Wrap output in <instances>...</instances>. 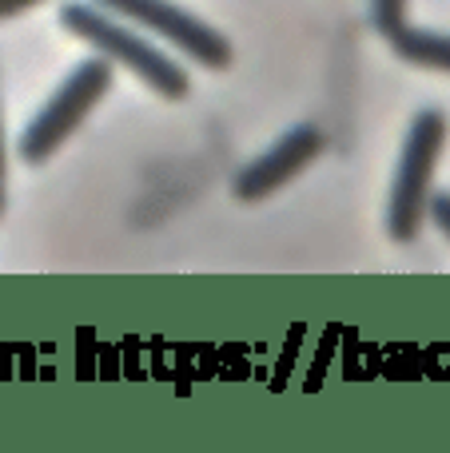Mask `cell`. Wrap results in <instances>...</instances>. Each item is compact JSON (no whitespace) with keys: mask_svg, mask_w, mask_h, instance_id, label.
<instances>
[{"mask_svg":"<svg viewBox=\"0 0 450 453\" xmlns=\"http://www.w3.org/2000/svg\"><path fill=\"white\" fill-rule=\"evenodd\" d=\"M319 151H323L319 127H311V124L291 127V132L279 135L260 159H252V164L236 175L231 191H236V199H244V203H260V199H268L275 188H283L287 180H295Z\"/></svg>","mask_w":450,"mask_h":453,"instance_id":"5","label":"cell"},{"mask_svg":"<svg viewBox=\"0 0 450 453\" xmlns=\"http://www.w3.org/2000/svg\"><path fill=\"white\" fill-rule=\"evenodd\" d=\"M443 143H446V116L435 108L419 111V116L411 119L403 156H399L395 183H391L387 231L395 242L419 239L423 219H427V203H431V180H435Z\"/></svg>","mask_w":450,"mask_h":453,"instance_id":"1","label":"cell"},{"mask_svg":"<svg viewBox=\"0 0 450 453\" xmlns=\"http://www.w3.org/2000/svg\"><path fill=\"white\" fill-rule=\"evenodd\" d=\"M112 84V64L108 56H92V60L76 64L72 76L56 88V96L36 111L28 127L20 132V159L24 164H44L60 151V143L76 132L88 119V111L100 104V96L108 92Z\"/></svg>","mask_w":450,"mask_h":453,"instance_id":"3","label":"cell"},{"mask_svg":"<svg viewBox=\"0 0 450 453\" xmlns=\"http://www.w3.org/2000/svg\"><path fill=\"white\" fill-rule=\"evenodd\" d=\"M40 4V0H0V20H8V16H20L24 8Z\"/></svg>","mask_w":450,"mask_h":453,"instance_id":"9","label":"cell"},{"mask_svg":"<svg viewBox=\"0 0 450 453\" xmlns=\"http://www.w3.org/2000/svg\"><path fill=\"white\" fill-rule=\"evenodd\" d=\"M387 40H391V48H395V56H403L407 64L450 72V32H431V28H411V24H403V28L391 32Z\"/></svg>","mask_w":450,"mask_h":453,"instance_id":"6","label":"cell"},{"mask_svg":"<svg viewBox=\"0 0 450 453\" xmlns=\"http://www.w3.org/2000/svg\"><path fill=\"white\" fill-rule=\"evenodd\" d=\"M407 24V0H371V28L379 36H391Z\"/></svg>","mask_w":450,"mask_h":453,"instance_id":"7","label":"cell"},{"mask_svg":"<svg viewBox=\"0 0 450 453\" xmlns=\"http://www.w3.org/2000/svg\"><path fill=\"white\" fill-rule=\"evenodd\" d=\"M427 215L435 219V226L450 239V191H431V203H427Z\"/></svg>","mask_w":450,"mask_h":453,"instance_id":"8","label":"cell"},{"mask_svg":"<svg viewBox=\"0 0 450 453\" xmlns=\"http://www.w3.org/2000/svg\"><path fill=\"white\" fill-rule=\"evenodd\" d=\"M0 211H4V127H0Z\"/></svg>","mask_w":450,"mask_h":453,"instance_id":"10","label":"cell"},{"mask_svg":"<svg viewBox=\"0 0 450 453\" xmlns=\"http://www.w3.org/2000/svg\"><path fill=\"white\" fill-rule=\"evenodd\" d=\"M100 8L128 20L144 24V28L159 32L164 40H172L180 52H188L191 60H199L204 68H228L231 64V44L223 32H215L212 24H204L199 16L183 12L172 0H96Z\"/></svg>","mask_w":450,"mask_h":453,"instance_id":"4","label":"cell"},{"mask_svg":"<svg viewBox=\"0 0 450 453\" xmlns=\"http://www.w3.org/2000/svg\"><path fill=\"white\" fill-rule=\"evenodd\" d=\"M60 24L72 32V36L84 40V44L100 48V56L120 60L124 68H132L140 80H148L164 100H183V96H188V76H183L180 64L167 60L159 48H151L148 40H140L136 32H128L124 24H116L112 16L96 12L92 4H80V0L64 4L60 8Z\"/></svg>","mask_w":450,"mask_h":453,"instance_id":"2","label":"cell"}]
</instances>
